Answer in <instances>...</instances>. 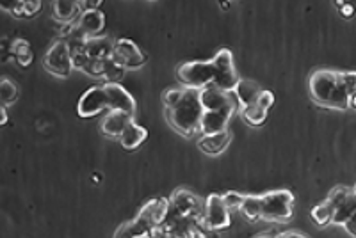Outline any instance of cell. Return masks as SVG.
Wrapping results in <instances>:
<instances>
[{
	"instance_id": "obj_1",
	"label": "cell",
	"mask_w": 356,
	"mask_h": 238,
	"mask_svg": "<svg viewBox=\"0 0 356 238\" xmlns=\"http://www.w3.org/2000/svg\"><path fill=\"white\" fill-rule=\"evenodd\" d=\"M308 87H310V94L314 101H317L319 105L330 107V109L348 110L351 93H349L344 80H342V71L317 69L310 75Z\"/></svg>"
},
{
	"instance_id": "obj_2",
	"label": "cell",
	"mask_w": 356,
	"mask_h": 238,
	"mask_svg": "<svg viewBox=\"0 0 356 238\" xmlns=\"http://www.w3.org/2000/svg\"><path fill=\"white\" fill-rule=\"evenodd\" d=\"M168 208H170V199L154 198L152 201L143 206L139 214L130 222H125L120 230L114 233V238H143L148 237L154 228L161 226L166 221Z\"/></svg>"
},
{
	"instance_id": "obj_3",
	"label": "cell",
	"mask_w": 356,
	"mask_h": 238,
	"mask_svg": "<svg viewBox=\"0 0 356 238\" xmlns=\"http://www.w3.org/2000/svg\"><path fill=\"white\" fill-rule=\"evenodd\" d=\"M203 105L200 101V91L196 89H186L184 98L177 107L168 110V121L171 123L178 133L186 137H193L200 130V123L203 117Z\"/></svg>"
},
{
	"instance_id": "obj_4",
	"label": "cell",
	"mask_w": 356,
	"mask_h": 238,
	"mask_svg": "<svg viewBox=\"0 0 356 238\" xmlns=\"http://www.w3.org/2000/svg\"><path fill=\"white\" fill-rule=\"evenodd\" d=\"M178 80L186 85V89L202 91L207 85L214 84L216 68L212 61H189L178 66Z\"/></svg>"
},
{
	"instance_id": "obj_5",
	"label": "cell",
	"mask_w": 356,
	"mask_h": 238,
	"mask_svg": "<svg viewBox=\"0 0 356 238\" xmlns=\"http://www.w3.org/2000/svg\"><path fill=\"white\" fill-rule=\"evenodd\" d=\"M262 198V219L273 222H285L292 217L294 196L289 190H271Z\"/></svg>"
},
{
	"instance_id": "obj_6",
	"label": "cell",
	"mask_w": 356,
	"mask_h": 238,
	"mask_svg": "<svg viewBox=\"0 0 356 238\" xmlns=\"http://www.w3.org/2000/svg\"><path fill=\"white\" fill-rule=\"evenodd\" d=\"M216 68V78H214V85L216 87L222 89V91H227V93H234L237 84L241 82V77L235 71L234 66V56H232L230 50H221L218 52V56L212 59Z\"/></svg>"
},
{
	"instance_id": "obj_7",
	"label": "cell",
	"mask_w": 356,
	"mask_h": 238,
	"mask_svg": "<svg viewBox=\"0 0 356 238\" xmlns=\"http://www.w3.org/2000/svg\"><path fill=\"white\" fill-rule=\"evenodd\" d=\"M232 215L228 206L222 201V196L211 194L205 199V212H203V226L211 231L225 230L230 226Z\"/></svg>"
},
{
	"instance_id": "obj_8",
	"label": "cell",
	"mask_w": 356,
	"mask_h": 238,
	"mask_svg": "<svg viewBox=\"0 0 356 238\" xmlns=\"http://www.w3.org/2000/svg\"><path fill=\"white\" fill-rule=\"evenodd\" d=\"M200 101H202L205 112H214V110H237L241 109V103L235 96V93H227L222 89L216 87L214 84L207 85L200 91Z\"/></svg>"
},
{
	"instance_id": "obj_9",
	"label": "cell",
	"mask_w": 356,
	"mask_h": 238,
	"mask_svg": "<svg viewBox=\"0 0 356 238\" xmlns=\"http://www.w3.org/2000/svg\"><path fill=\"white\" fill-rule=\"evenodd\" d=\"M44 68L49 69L52 75L57 77H68L73 69L72 53H70V46L65 40L57 41L52 44V49L47 52L43 61Z\"/></svg>"
},
{
	"instance_id": "obj_10",
	"label": "cell",
	"mask_w": 356,
	"mask_h": 238,
	"mask_svg": "<svg viewBox=\"0 0 356 238\" xmlns=\"http://www.w3.org/2000/svg\"><path fill=\"white\" fill-rule=\"evenodd\" d=\"M77 110L81 117H93L104 110H109V98H107L106 87L95 85V87L88 89L79 100Z\"/></svg>"
},
{
	"instance_id": "obj_11",
	"label": "cell",
	"mask_w": 356,
	"mask_h": 238,
	"mask_svg": "<svg viewBox=\"0 0 356 238\" xmlns=\"http://www.w3.org/2000/svg\"><path fill=\"white\" fill-rule=\"evenodd\" d=\"M113 59L125 69L141 68L146 62V56L139 50V46L130 40H118L114 43Z\"/></svg>"
},
{
	"instance_id": "obj_12",
	"label": "cell",
	"mask_w": 356,
	"mask_h": 238,
	"mask_svg": "<svg viewBox=\"0 0 356 238\" xmlns=\"http://www.w3.org/2000/svg\"><path fill=\"white\" fill-rule=\"evenodd\" d=\"M104 87H106L107 98H109V110L125 112L134 117V114H136V101H134L132 94L120 84H104Z\"/></svg>"
},
{
	"instance_id": "obj_13",
	"label": "cell",
	"mask_w": 356,
	"mask_h": 238,
	"mask_svg": "<svg viewBox=\"0 0 356 238\" xmlns=\"http://www.w3.org/2000/svg\"><path fill=\"white\" fill-rule=\"evenodd\" d=\"M235 110H214V112H203L202 123H200V132L203 135H212V133L227 132V125L230 121L232 114Z\"/></svg>"
},
{
	"instance_id": "obj_14",
	"label": "cell",
	"mask_w": 356,
	"mask_h": 238,
	"mask_svg": "<svg viewBox=\"0 0 356 238\" xmlns=\"http://www.w3.org/2000/svg\"><path fill=\"white\" fill-rule=\"evenodd\" d=\"M132 121H134L132 116H129V114L109 110V114H107V116L104 117V121H102L100 130L106 137L120 139L122 137V133L125 132L127 126H129Z\"/></svg>"
},
{
	"instance_id": "obj_15",
	"label": "cell",
	"mask_w": 356,
	"mask_h": 238,
	"mask_svg": "<svg viewBox=\"0 0 356 238\" xmlns=\"http://www.w3.org/2000/svg\"><path fill=\"white\" fill-rule=\"evenodd\" d=\"M232 141V133L221 132V133H212V135H202L198 141V148L205 155H211V157H216V155H221L222 151L227 150L230 146Z\"/></svg>"
},
{
	"instance_id": "obj_16",
	"label": "cell",
	"mask_w": 356,
	"mask_h": 238,
	"mask_svg": "<svg viewBox=\"0 0 356 238\" xmlns=\"http://www.w3.org/2000/svg\"><path fill=\"white\" fill-rule=\"evenodd\" d=\"M77 27L88 37H98V34L106 27V17L100 9H93V11L82 12L81 18L77 22Z\"/></svg>"
},
{
	"instance_id": "obj_17",
	"label": "cell",
	"mask_w": 356,
	"mask_h": 238,
	"mask_svg": "<svg viewBox=\"0 0 356 238\" xmlns=\"http://www.w3.org/2000/svg\"><path fill=\"white\" fill-rule=\"evenodd\" d=\"M114 43L116 41L109 37H89L88 40V56L95 61H109L113 59Z\"/></svg>"
},
{
	"instance_id": "obj_18",
	"label": "cell",
	"mask_w": 356,
	"mask_h": 238,
	"mask_svg": "<svg viewBox=\"0 0 356 238\" xmlns=\"http://www.w3.org/2000/svg\"><path fill=\"white\" fill-rule=\"evenodd\" d=\"M82 11L79 8V2L75 0H57L54 2V18L66 25H72L73 22L81 18Z\"/></svg>"
},
{
	"instance_id": "obj_19",
	"label": "cell",
	"mask_w": 356,
	"mask_h": 238,
	"mask_svg": "<svg viewBox=\"0 0 356 238\" xmlns=\"http://www.w3.org/2000/svg\"><path fill=\"white\" fill-rule=\"evenodd\" d=\"M146 139H148V130L139 126L136 121H132L127 126L125 132L122 133L120 142H122V146L125 150H136V148H139Z\"/></svg>"
},
{
	"instance_id": "obj_20",
	"label": "cell",
	"mask_w": 356,
	"mask_h": 238,
	"mask_svg": "<svg viewBox=\"0 0 356 238\" xmlns=\"http://www.w3.org/2000/svg\"><path fill=\"white\" fill-rule=\"evenodd\" d=\"M234 93L235 96H237V100H239L241 109H243V107L248 105H255L260 93H262V89H260L259 84H255V82L241 80L239 84H237V87H235Z\"/></svg>"
},
{
	"instance_id": "obj_21",
	"label": "cell",
	"mask_w": 356,
	"mask_h": 238,
	"mask_svg": "<svg viewBox=\"0 0 356 238\" xmlns=\"http://www.w3.org/2000/svg\"><path fill=\"white\" fill-rule=\"evenodd\" d=\"M356 214V192L351 190L348 198L337 206L335 215H333V224H339V226H344L346 222Z\"/></svg>"
},
{
	"instance_id": "obj_22",
	"label": "cell",
	"mask_w": 356,
	"mask_h": 238,
	"mask_svg": "<svg viewBox=\"0 0 356 238\" xmlns=\"http://www.w3.org/2000/svg\"><path fill=\"white\" fill-rule=\"evenodd\" d=\"M11 53L15 56V61L22 66V68H29L34 61V53L31 44L25 40H15L11 41Z\"/></svg>"
},
{
	"instance_id": "obj_23",
	"label": "cell",
	"mask_w": 356,
	"mask_h": 238,
	"mask_svg": "<svg viewBox=\"0 0 356 238\" xmlns=\"http://www.w3.org/2000/svg\"><path fill=\"white\" fill-rule=\"evenodd\" d=\"M41 8L40 0H20V2H13V4H4L2 9H9L11 15L15 17H25L31 18L34 17Z\"/></svg>"
},
{
	"instance_id": "obj_24",
	"label": "cell",
	"mask_w": 356,
	"mask_h": 238,
	"mask_svg": "<svg viewBox=\"0 0 356 238\" xmlns=\"http://www.w3.org/2000/svg\"><path fill=\"white\" fill-rule=\"evenodd\" d=\"M250 221L262 219V198L260 196H246L239 208Z\"/></svg>"
},
{
	"instance_id": "obj_25",
	"label": "cell",
	"mask_w": 356,
	"mask_h": 238,
	"mask_svg": "<svg viewBox=\"0 0 356 238\" xmlns=\"http://www.w3.org/2000/svg\"><path fill=\"white\" fill-rule=\"evenodd\" d=\"M333 215H335V208L330 205L326 199L323 203L312 208V219L319 224V226H326V224H333Z\"/></svg>"
},
{
	"instance_id": "obj_26",
	"label": "cell",
	"mask_w": 356,
	"mask_h": 238,
	"mask_svg": "<svg viewBox=\"0 0 356 238\" xmlns=\"http://www.w3.org/2000/svg\"><path fill=\"white\" fill-rule=\"evenodd\" d=\"M17 100H18L17 84L9 80V78H2V80H0V101H2V105L4 107L13 105Z\"/></svg>"
},
{
	"instance_id": "obj_27",
	"label": "cell",
	"mask_w": 356,
	"mask_h": 238,
	"mask_svg": "<svg viewBox=\"0 0 356 238\" xmlns=\"http://www.w3.org/2000/svg\"><path fill=\"white\" fill-rule=\"evenodd\" d=\"M241 114H243L244 121L251 126H260L264 121H266L267 112L264 109H260L259 105H248L241 109Z\"/></svg>"
},
{
	"instance_id": "obj_28",
	"label": "cell",
	"mask_w": 356,
	"mask_h": 238,
	"mask_svg": "<svg viewBox=\"0 0 356 238\" xmlns=\"http://www.w3.org/2000/svg\"><path fill=\"white\" fill-rule=\"evenodd\" d=\"M184 93H186V89H168L164 96H162V101H164L166 109L171 110L173 107H177L180 103V100L184 98Z\"/></svg>"
},
{
	"instance_id": "obj_29",
	"label": "cell",
	"mask_w": 356,
	"mask_h": 238,
	"mask_svg": "<svg viewBox=\"0 0 356 238\" xmlns=\"http://www.w3.org/2000/svg\"><path fill=\"white\" fill-rule=\"evenodd\" d=\"M222 201L228 206V210H239L244 198L241 194H237V192H227V194H222Z\"/></svg>"
},
{
	"instance_id": "obj_30",
	"label": "cell",
	"mask_w": 356,
	"mask_h": 238,
	"mask_svg": "<svg viewBox=\"0 0 356 238\" xmlns=\"http://www.w3.org/2000/svg\"><path fill=\"white\" fill-rule=\"evenodd\" d=\"M257 105L267 112V110L275 105V94H273L271 91H267V89H262V93H260L259 100H257Z\"/></svg>"
},
{
	"instance_id": "obj_31",
	"label": "cell",
	"mask_w": 356,
	"mask_h": 238,
	"mask_svg": "<svg viewBox=\"0 0 356 238\" xmlns=\"http://www.w3.org/2000/svg\"><path fill=\"white\" fill-rule=\"evenodd\" d=\"M209 231L211 230H207L203 224H198V226H195L187 233V238H209Z\"/></svg>"
},
{
	"instance_id": "obj_32",
	"label": "cell",
	"mask_w": 356,
	"mask_h": 238,
	"mask_svg": "<svg viewBox=\"0 0 356 238\" xmlns=\"http://www.w3.org/2000/svg\"><path fill=\"white\" fill-rule=\"evenodd\" d=\"M337 8L340 9V15H342V17L344 18H351L353 15H355V6L353 4H349V2H337Z\"/></svg>"
},
{
	"instance_id": "obj_33",
	"label": "cell",
	"mask_w": 356,
	"mask_h": 238,
	"mask_svg": "<svg viewBox=\"0 0 356 238\" xmlns=\"http://www.w3.org/2000/svg\"><path fill=\"white\" fill-rule=\"evenodd\" d=\"M344 228H346V231H348V233L351 235V237L356 238V214L353 215V217L349 219L348 222H346Z\"/></svg>"
},
{
	"instance_id": "obj_34",
	"label": "cell",
	"mask_w": 356,
	"mask_h": 238,
	"mask_svg": "<svg viewBox=\"0 0 356 238\" xmlns=\"http://www.w3.org/2000/svg\"><path fill=\"white\" fill-rule=\"evenodd\" d=\"M275 238H308V237L303 233H298V231H285V233H280L278 237Z\"/></svg>"
},
{
	"instance_id": "obj_35",
	"label": "cell",
	"mask_w": 356,
	"mask_h": 238,
	"mask_svg": "<svg viewBox=\"0 0 356 238\" xmlns=\"http://www.w3.org/2000/svg\"><path fill=\"white\" fill-rule=\"evenodd\" d=\"M0 125L6 126L8 125V109L4 105L0 107Z\"/></svg>"
},
{
	"instance_id": "obj_36",
	"label": "cell",
	"mask_w": 356,
	"mask_h": 238,
	"mask_svg": "<svg viewBox=\"0 0 356 238\" xmlns=\"http://www.w3.org/2000/svg\"><path fill=\"white\" fill-rule=\"evenodd\" d=\"M348 109H353V110H356V93H355V94H351V96H349Z\"/></svg>"
},
{
	"instance_id": "obj_37",
	"label": "cell",
	"mask_w": 356,
	"mask_h": 238,
	"mask_svg": "<svg viewBox=\"0 0 356 238\" xmlns=\"http://www.w3.org/2000/svg\"><path fill=\"white\" fill-rule=\"evenodd\" d=\"M260 238H269V237H260Z\"/></svg>"
},
{
	"instance_id": "obj_38",
	"label": "cell",
	"mask_w": 356,
	"mask_h": 238,
	"mask_svg": "<svg viewBox=\"0 0 356 238\" xmlns=\"http://www.w3.org/2000/svg\"><path fill=\"white\" fill-rule=\"evenodd\" d=\"M353 190H355V192H356V187H355V189H353Z\"/></svg>"
},
{
	"instance_id": "obj_39",
	"label": "cell",
	"mask_w": 356,
	"mask_h": 238,
	"mask_svg": "<svg viewBox=\"0 0 356 238\" xmlns=\"http://www.w3.org/2000/svg\"><path fill=\"white\" fill-rule=\"evenodd\" d=\"M143 238H148V237H143Z\"/></svg>"
}]
</instances>
